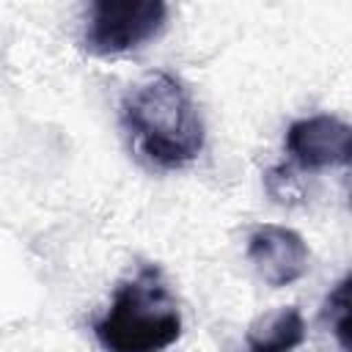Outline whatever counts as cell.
I'll return each mask as SVG.
<instances>
[{
    "label": "cell",
    "mask_w": 352,
    "mask_h": 352,
    "mask_svg": "<svg viewBox=\"0 0 352 352\" xmlns=\"http://www.w3.org/2000/svg\"><path fill=\"white\" fill-rule=\"evenodd\" d=\"M124 121L138 148L157 168L173 170L204 148V121L190 91L168 72H151L124 99Z\"/></svg>",
    "instance_id": "6da1fadb"
},
{
    "label": "cell",
    "mask_w": 352,
    "mask_h": 352,
    "mask_svg": "<svg viewBox=\"0 0 352 352\" xmlns=\"http://www.w3.org/2000/svg\"><path fill=\"white\" fill-rule=\"evenodd\" d=\"M104 352H162L182 336V311L160 267H143L124 280L107 314L94 324Z\"/></svg>",
    "instance_id": "7a4b0ae2"
},
{
    "label": "cell",
    "mask_w": 352,
    "mask_h": 352,
    "mask_svg": "<svg viewBox=\"0 0 352 352\" xmlns=\"http://www.w3.org/2000/svg\"><path fill=\"white\" fill-rule=\"evenodd\" d=\"M162 0H96L85 25L82 47L91 55H121L151 41L165 28Z\"/></svg>",
    "instance_id": "3957f363"
},
{
    "label": "cell",
    "mask_w": 352,
    "mask_h": 352,
    "mask_svg": "<svg viewBox=\"0 0 352 352\" xmlns=\"http://www.w3.org/2000/svg\"><path fill=\"white\" fill-rule=\"evenodd\" d=\"M286 151L308 170L346 165L352 154V129L346 121L324 113L297 118L286 129Z\"/></svg>",
    "instance_id": "277c9868"
},
{
    "label": "cell",
    "mask_w": 352,
    "mask_h": 352,
    "mask_svg": "<svg viewBox=\"0 0 352 352\" xmlns=\"http://www.w3.org/2000/svg\"><path fill=\"white\" fill-rule=\"evenodd\" d=\"M308 258L311 253L305 239L286 226L264 223L248 239V261L272 289L300 280L308 270Z\"/></svg>",
    "instance_id": "5b68a950"
},
{
    "label": "cell",
    "mask_w": 352,
    "mask_h": 352,
    "mask_svg": "<svg viewBox=\"0 0 352 352\" xmlns=\"http://www.w3.org/2000/svg\"><path fill=\"white\" fill-rule=\"evenodd\" d=\"M305 341V319L297 305L258 316L248 330L245 352H294Z\"/></svg>",
    "instance_id": "8992f818"
},
{
    "label": "cell",
    "mask_w": 352,
    "mask_h": 352,
    "mask_svg": "<svg viewBox=\"0 0 352 352\" xmlns=\"http://www.w3.org/2000/svg\"><path fill=\"white\" fill-rule=\"evenodd\" d=\"M322 319L330 324L333 336L338 338V346L346 352L349 349V278H344L324 300Z\"/></svg>",
    "instance_id": "52a82bcc"
}]
</instances>
